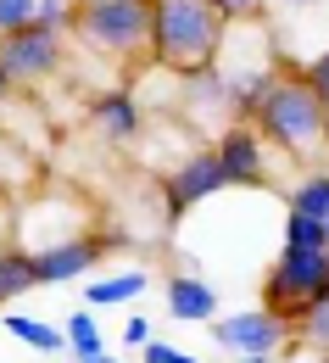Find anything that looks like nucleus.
I'll return each mask as SVG.
<instances>
[{
	"label": "nucleus",
	"mask_w": 329,
	"mask_h": 363,
	"mask_svg": "<svg viewBox=\"0 0 329 363\" xmlns=\"http://www.w3.org/2000/svg\"><path fill=\"white\" fill-rule=\"evenodd\" d=\"M284 246H313V252H329V229H324V218L284 213Z\"/></svg>",
	"instance_id": "nucleus-19"
},
{
	"label": "nucleus",
	"mask_w": 329,
	"mask_h": 363,
	"mask_svg": "<svg viewBox=\"0 0 329 363\" xmlns=\"http://www.w3.org/2000/svg\"><path fill=\"white\" fill-rule=\"evenodd\" d=\"M67 363H117L112 352H90V358H67Z\"/></svg>",
	"instance_id": "nucleus-29"
},
{
	"label": "nucleus",
	"mask_w": 329,
	"mask_h": 363,
	"mask_svg": "<svg viewBox=\"0 0 329 363\" xmlns=\"http://www.w3.org/2000/svg\"><path fill=\"white\" fill-rule=\"evenodd\" d=\"M240 363H284V352H251V358H240Z\"/></svg>",
	"instance_id": "nucleus-27"
},
{
	"label": "nucleus",
	"mask_w": 329,
	"mask_h": 363,
	"mask_svg": "<svg viewBox=\"0 0 329 363\" xmlns=\"http://www.w3.org/2000/svg\"><path fill=\"white\" fill-rule=\"evenodd\" d=\"M218 168H224V179L240 184V190H257V184H268V140L257 135V123H246V118H229V129L218 135Z\"/></svg>",
	"instance_id": "nucleus-8"
},
{
	"label": "nucleus",
	"mask_w": 329,
	"mask_h": 363,
	"mask_svg": "<svg viewBox=\"0 0 329 363\" xmlns=\"http://www.w3.org/2000/svg\"><path fill=\"white\" fill-rule=\"evenodd\" d=\"M62 67H67V34L40 28V23H23V28L0 34V73H6L17 90L50 84Z\"/></svg>",
	"instance_id": "nucleus-4"
},
{
	"label": "nucleus",
	"mask_w": 329,
	"mask_h": 363,
	"mask_svg": "<svg viewBox=\"0 0 329 363\" xmlns=\"http://www.w3.org/2000/svg\"><path fill=\"white\" fill-rule=\"evenodd\" d=\"M284 207L301 213V218H329V168H307L301 179L290 184Z\"/></svg>",
	"instance_id": "nucleus-15"
},
{
	"label": "nucleus",
	"mask_w": 329,
	"mask_h": 363,
	"mask_svg": "<svg viewBox=\"0 0 329 363\" xmlns=\"http://www.w3.org/2000/svg\"><path fill=\"white\" fill-rule=\"evenodd\" d=\"M274 6H290V11H307V6H324V0H274Z\"/></svg>",
	"instance_id": "nucleus-28"
},
{
	"label": "nucleus",
	"mask_w": 329,
	"mask_h": 363,
	"mask_svg": "<svg viewBox=\"0 0 329 363\" xmlns=\"http://www.w3.org/2000/svg\"><path fill=\"white\" fill-rule=\"evenodd\" d=\"M62 335H67V352H73V358L106 352V341H100V330H95V313H90V308H73L67 324H62Z\"/></svg>",
	"instance_id": "nucleus-18"
},
{
	"label": "nucleus",
	"mask_w": 329,
	"mask_h": 363,
	"mask_svg": "<svg viewBox=\"0 0 329 363\" xmlns=\"http://www.w3.org/2000/svg\"><path fill=\"white\" fill-rule=\"evenodd\" d=\"M23 23H34V0H0V34H11Z\"/></svg>",
	"instance_id": "nucleus-22"
},
{
	"label": "nucleus",
	"mask_w": 329,
	"mask_h": 363,
	"mask_svg": "<svg viewBox=\"0 0 329 363\" xmlns=\"http://www.w3.org/2000/svg\"><path fill=\"white\" fill-rule=\"evenodd\" d=\"M90 123H95V135L100 140H112V145H134L145 129V118H140V101L129 90H100L90 101Z\"/></svg>",
	"instance_id": "nucleus-10"
},
{
	"label": "nucleus",
	"mask_w": 329,
	"mask_h": 363,
	"mask_svg": "<svg viewBox=\"0 0 329 363\" xmlns=\"http://www.w3.org/2000/svg\"><path fill=\"white\" fill-rule=\"evenodd\" d=\"M290 341L307 352H329V291H313L301 302V313L290 318Z\"/></svg>",
	"instance_id": "nucleus-13"
},
{
	"label": "nucleus",
	"mask_w": 329,
	"mask_h": 363,
	"mask_svg": "<svg viewBox=\"0 0 329 363\" xmlns=\"http://www.w3.org/2000/svg\"><path fill=\"white\" fill-rule=\"evenodd\" d=\"M45 363H56V358H45Z\"/></svg>",
	"instance_id": "nucleus-32"
},
{
	"label": "nucleus",
	"mask_w": 329,
	"mask_h": 363,
	"mask_svg": "<svg viewBox=\"0 0 329 363\" xmlns=\"http://www.w3.org/2000/svg\"><path fill=\"white\" fill-rule=\"evenodd\" d=\"M100 257H106V246L84 229V235H73V240H56L45 252H34V274H40V285H67V279H84Z\"/></svg>",
	"instance_id": "nucleus-9"
},
{
	"label": "nucleus",
	"mask_w": 329,
	"mask_h": 363,
	"mask_svg": "<svg viewBox=\"0 0 329 363\" xmlns=\"http://www.w3.org/2000/svg\"><path fill=\"white\" fill-rule=\"evenodd\" d=\"M324 279H329V252H313V246H284L279 263L262 274V296H257V302L290 324L313 291H324Z\"/></svg>",
	"instance_id": "nucleus-5"
},
{
	"label": "nucleus",
	"mask_w": 329,
	"mask_h": 363,
	"mask_svg": "<svg viewBox=\"0 0 329 363\" xmlns=\"http://www.w3.org/2000/svg\"><path fill=\"white\" fill-rule=\"evenodd\" d=\"M34 285H40V274H34V252H23V246H0V308L23 302Z\"/></svg>",
	"instance_id": "nucleus-14"
},
{
	"label": "nucleus",
	"mask_w": 329,
	"mask_h": 363,
	"mask_svg": "<svg viewBox=\"0 0 329 363\" xmlns=\"http://www.w3.org/2000/svg\"><path fill=\"white\" fill-rule=\"evenodd\" d=\"M296 363H329V352H313V358H296Z\"/></svg>",
	"instance_id": "nucleus-30"
},
{
	"label": "nucleus",
	"mask_w": 329,
	"mask_h": 363,
	"mask_svg": "<svg viewBox=\"0 0 329 363\" xmlns=\"http://www.w3.org/2000/svg\"><path fill=\"white\" fill-rule=\"evenodd\" d=\"M262 6H268V0H212V11H218L224 23H251Z\"/></svg>",
	"instance_id": "nucleus-21"
},
{
	"label": "nucleus",
	"mask_w": 329,
	"mask_h": 363,
	"mask_svg": "<svg viewBox=\"0 0 329 363\" xmlns=\"http://www.w3.org/2000/svg\"><path fill=\"white\" fill-rule=\"evenodd\" d=\"M11 95H17V84H11L6 73H0V118H6V106H11Z\"/></svg>",
	"instance_id": "nucleus-26"
},
{
	"label": "nucleus",
	"mask_w": 329,
	"mask_h": 363,
	"mask_svg": "<svg viewBox=\"0 0 329 363\" xmlns=\"http://www.w3.org/2000/svg\"><path fill=\"white\" fill-rule=\"evenodd\" d=\"M34 23L67 34V28H73V0H34Z\"/></svg>",
	"instance_id": "nucleus-20"
},
{
	"label": "nucleus",
	"mask_w": 329,
	"mask_h": 363,
	"mask_svg": "<svg viewBox=\"0 0 329 363\" xmlns=\"http://www.w3.org/2000/svg\"><path fill=\"white\" fill-rule=\"evenodd\" d=\"M6 330H11L23 347H34L40 358H56V352H67V335H62L56 324H40V318H28V313H6Z\"/></svg>",
	"instance_id": "nucleus-17"
},
{
	"label": "nucleus",
	"mask_w": 329,
	"mask_h": 363,
	"mask_svg": "<svg viewBox=\"0 0 329 363\" xmlns=\"http://www.w3.org/2000/svg\"><path fill=\"white\" fill-rule=\"evenodd\" d=\"M145 363H195V358L173 341H145Z\"/></svg>",
	"instance_id": "nucleus-24"
},
{
	"label": "nucleus",
	"mask_w": 329,
	"mask_h": 363,
	"mask_svg": "<svg viewBox=\"0 0 329 363\" xmlns=\"http://www.w3.org/2000/svg\"><path fill=\"white\" fill-rule=\"evenodd\" d=\"M212 341L235 358H251V352H284L290 347V324L279 313H268L262 302L257 308H235V313H212L207 318Z\"/></svg>",
	"instance_id": "nucleus-6"
},
{
	"label": "nucleus",
	"mask_w": 329,
	"mask_h": 363,
	"mask_svg": "<svg viewBox=\"0 0 329 363\" xmlns=\"http://www.w3.org/2000/svg\"><path fill=\"white\" fill-rule=\"evenodd\" d=\"M257 135L268 140V151H279L290 162H313L329 151V106L301 73H274V84L262 95V106L251 112Z\"/></svg>",
	"instance_id": "nucleus-1"
},
{
	"label": "nucleus",
	"mask_w": 329,
	"mask_h": 363,
	"mask_svg": "<svg viewBox=\"0 0 329 363\" xmlns=\"http://www.w3.org/2000/svg\"><path fill=\"white\" fill-rule=\"evenodd\" d=\"M224 308L218 285L201 279V274H168V318L179 324H207V318Z\"/></svg>",
	"instance_id": "nucleus-11"
},
{
	"label": "nucleus",
	"mask_w": 329,
	"mask_h": 363,
	"mask_svg": "<svg viewBox=\"0 0 329 363\" xmlns=\"http://www.w3.org/2000/svg\"><path fill=\"white\" fill-rule=\"evenodd\" d=\"M185 101L195 118H207V112H218V118H229V79H224V67L218 62H207V67H195V73H185Z\"/></svg>",
	"instance_id": "nucleus-12"
},
{
	"label": "nucleus",
	"mask_w": 329,
	"mask_h": 363,
	"mask_svg": "<svg viewBox=\"0 0 329 363\" xmlns=\"http://www.w3.org/2000/svg\"><path fill=\"white\" fill-rule=\"evenodd\" d=\"M123 341H129V347H145V341H151V324H145L140 313H129L123 318Z\"/></svg>",
	"instance_id": "nucleus-25"
},
{
	"label": "nucleus",
	"mask_w": 329,
	"mask_h": 363,
	"mask_svg": "<svg viewBox=\"0 0 329 363\" xmlns=\"http://www.w3.org/2000/svg\"><path fill=\"white\" fill-rule=\"evenodd\" d=\"M224 40H229V23L212 11V0H151L145 56L156 67L195 73V67H207V62L224 56Z\"/></svg>",
	"instance_id": "nucleus-2"
},
{
	"label": "nucleus",
	"mask_w": 329,
	"mask_h": 363,
	"mask_svg": "<svg viewBox=\"0 0 329 363\" xmlns=\"http://www.w3.org/2000/svg\"><path fill=\"white\" fill-rule=\"evenodd\" d=\"M218 190H229L224 168H218V151H190L179 168L162 174V207H168V224H179L190 207L212 201Z\"/></svg>",
	"instance_id": "nucleus-7"
},
{
	"label": "nucleus",
	"mask_w": 329,
	"mask_h": 363,
	"mask_svg": "<svg viewBox=\"0 0 329 363\" xmlns=\"http://www.w3.org/2000/svg\"><path fill=\"white\" fill-rule=\"evenodd\" d=\"M301 79H307V84H313L318 95H324V106H329V50H318V56L301 67Z\"/></svg>",
	"instance_id": "nucleus-23"
},
{
	"label": "nucleus",
	"mask_w": 329,
	"mask_h": 363,
	"mask_svg": "<svg viewBox=\"0 0 329 363\" xmlns=\"http://www.w3.org/2000/svg\"><path fill=\"white\" fill-rule=\"evenodd\" d=\"M145 285V269H117V274H106V279H95L90 285V308H123V302H134Z\"/></svg>",
	"instance_id": "nucleus-16"
},
{
	"label": "nucleus",
	"mask_w": 329,
	"mask_h": 363,
	"mask_svg": "<svg viewBox=\"0 0 329 363\" xmlns=\"http://www.w3.org/2000/svg\"><path fill=\"white\" fill-rule=\"evenodd\" d=\"M73 34L106 62H140L151 40V0H73Z\"/></svg>",
	"instance_id": "nucleus-3"
},
{
	"label": "nucleus",
	"mask_w": 329,
	"mask_h": 363,
	"mask_svg": "<svg viewBox=\"0 0 329 363\" xmlns=\"http://www.w3.org/2000/svg\"><path fill=\"white\" fill-rule=\"evenodd\" d=\"M324 229H329V218H324Z\"/></svg>",
	"instance_id": "nucleus-31"
}]
</instances>
